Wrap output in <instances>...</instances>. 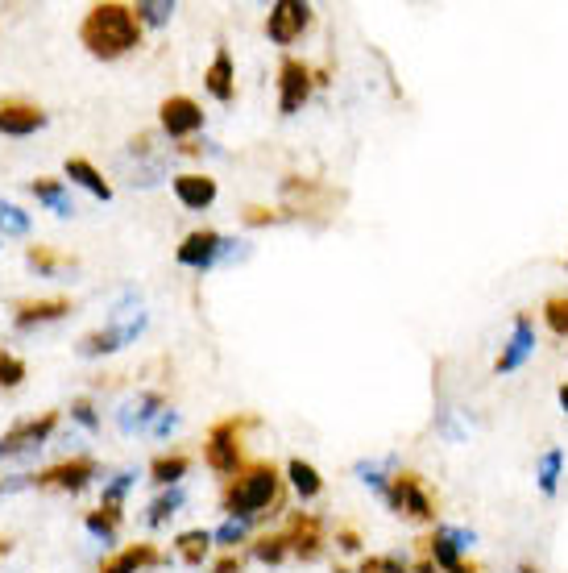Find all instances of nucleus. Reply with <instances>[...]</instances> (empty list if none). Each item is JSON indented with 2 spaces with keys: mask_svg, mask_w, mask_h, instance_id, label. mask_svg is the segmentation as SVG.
Instances as JSON below:
<instances>
[{
  "mask_svg": "<svg viewBox=\"0 0 568 573\" xmlns=\"http://www.w3.org/2000/svg\"><path fill=\"white\" fill-rule=\"evenodd\" d=\"M67 179H71V183H79L83 191H92V196H96V200H104V204L112 200V187H108V179H104V175L92 167L88 158H67Z\"/></svg>",
  "mask_w": 568,
  "mask_h": 573,
  "instance_id": "nucleus-21",
  "label": "nucleus"
},
{
  "mask_svg": "<svg viewBox=\"0 0 568 573\" xmlns=\"http://www.w3.org/2000/svg\"><path fill=\"white\" fill-rule=\"evenodd\" d=\"M531 353H535V320H531L527 312H519V316H515V329H510V341H506V349L498 353L494 370H498V374H515V370L527 366Z\"/></svg>",
  "mask_w": 568,
  "mask_h": 573,
  "instance_id": "nucleus-8",
  "label": "nucleus"
},
{
  "mask_svg": "<svg viewBox=\"0 0 568 573\" xmlns=\"http://www.w3.org/2000/svg\"><path fill=\"white\" fill-rule=\"evenodd\" d=\"M274 499H278V470L270 461H253L224 490V511H229V520H253Z\"/></svg>",
  "mask_w": 568,
  "mask_h": 573,
  "instance_id": "nucleus-2",
  "label": "nucleus"
},
{
  "mask_svg": "<svg viewBox=\"0 0 568 573\" xmlns=\"http://www.w3.org/2000/svg\"><path fill=\"white\" fill-rule=\"evenodd\" d=\"M141 329H146V316H133L129 324H108V329H96V333H88V337H83L79 341V353H83V358H100V353H117L121 345H129Z\"/></svg>",
  "mask_w": 568,
  "mask_h": 573,
  "instance_id": "nucleus-11",
  "label": "nucleus"
},
{
  "mask_svg": "<svg viewBox=\"0 0 568 573\" xmlns=\"http://www.w3.org/2000/svg\"><path fill=\"white\" fill-rule=\"evenodd\" d=\"M170 428H179V416H175V412H170V407H166V412L154 420V428H150V432H154V436H166Z\"/></svg>",
  "mask_w": 568,
  "mask_h": 573,
  "instance_id": "nucleus-40",
  "label": "nucleus"
},
{
  "mask_svg": "<svg viewBox=\"0 0 568 573\" xmlns=\"http://www.w3.org/2000/svg\"><path fill=\"white\" fill-rule=\"evenodd\" d=\"M137 482V474H117L108 486H104V507H121V499H125V490Z\"/></svg>",
  "mask_w": 568,
  "mask_h": 573,
  "instance_id": "nucleus-37",
  "label": "nucleus"
},
{
  "mask_svg": "<svg viewBox=\"0 0 568 573\" xmlns=\"http://www.w3.org/2000/svg\"><path fill=\"white\" fill-rule=\"evenodd\" d=\"M560 470H564V449H544V457H539L535 466V482H539V495H556L560 490Z\"/></svg>",
  "mask_w": 568,
  "mask_h": 573,
  "instance_id": "nucleus-24",
  "label": "nucleus"
},
{
  "mask_svg": "<svg viewBox=\"0 0 568 573\" xmlns=\"http://www.w3.org/2000/svg\"><path fill=\"white\" fill-rule=\"evenodd\" d=\"M54 424H59V412H46L38 420H25L17 428H9L5 436H0V457H13V453H30V449H42V441L54 432Z\"/></svg>",
  "mask_w": 568,
  "mask_h": 573,
  "instance_id": "nucleus-9",
  "label": "nucleus"
},
{
  "mask_svg": "<svg viewBox=\"0 0 568 573\" xmlns=\"http://www.w3.org/2000/svg\"><path fill=\"white\" fill-rule=\"evenodd\" d=\"M556 399H560V407H564V416H568V382H564V387L556 391Z\"/></svg>",
  "mask_w": 568,
  "mask_h": 573,
  "instance_id": "nucleus-45",
  "label": "nucleus"
},
{
  "mask_svg": "<svg viewBox=\"0 0 568 573\" xmlns=\"http://www.w3.org/2000/svg\"><path fill=\"white\" fill-rule=\"evenodd\" d=\"M191 470V457H183V453H162V457H154V466H150V482H158V486H179V478Z\"/></svg>",
  "mask_w": 568,
  "mask_h": 573,
  "instance_id": "nucleus-23",
  "label": "nucleus"
},
{
  "mask_svg": "<svg viewBox=\"0 0 568 573\" xmlns=\"http://www.w3.org/2000/svg\"><path fill=\"white\" fill-rule=\"evenodd\" d=\"M519 573H539V569L535 565H519Z\"/></svg>",
  "mask_w": 568,
  "mask_h": 573,
  "instance_id": "nucleus-46",
  "label": "nucleus"
},
{
  "mask_svg": "<svg viewBox=\"0 0 568 573\" xmlns=\"http://www.w3.org/2000/svg\"><path fill=\"white\" fill-rule=\"evenodd\" d=\"M386 507L411 524H436V503L419 474H394L390 490H386Z\"/></svg>",
  "mask_w": 568,
  "mask_h": 573,
  "instance_id": "nucleus-3",
  "label": "nucleus"
},
{
  "mask_svg": "<svg viewBox=\"0 0 568 573\" xmlns=\"http://www.w3.org/2000/svg\"><path fill=\"white\" fill-rule=\"evenodd\" d=\"M287 478H291V486H295V495H299V499H316L320 490H324L320 470L311 466V461H303V457H295L291 466H287Z\"/></svg>",
  "mask_w": 568,
  "mask_h": 573,
  "instance_id": "nucleus-22",
  "label": "nucleus"
},
{
  "mask_svg": "<svg viewBox=\"0 0 568 573\" xmlns=\"http://www.w3.org/2000/svg\"><path fill=\"white\" fill-rule=\"evenodd\" d=\"M307 25H311V5H303V0H278L266 17V34L278 46H291Z\"/></svg>",
  "mask_w": 568,
  "mask_h": 573,
  "instance_id": "nucleus-6",
  "label": "nucleus"
},
{
  "mask_svg": "<svg viewBox=\"0 0 568 573\" xmlns=\"http://www.w3.org/2000/svg\"><path fill=\"white\" fill-rule=\"evenodd\" d=\"M204 84H208V92L220 104H233V96H237V71H233V54L224 50V46L212 54V67L204 71Z\"/></svg>",
  "mask_w": 568,
  "mask_h": 573,
  "instance_id": "nucleus-17",
  "label": "nucleus"
},
{
  "mask_svg": "<svg viewBox=\"0 0 568 573\" xmlns=\"http://www.w3.org/2000/svg\"><path fill=\"white\" fill-rule=\"evenodd\" d=\"M204 457H208V466L224 478H233L245 470V457H241V420H220L208 436V445H204Z\"/></svg>",
  "mask_w": 568,
  "mask_h": 573,
  "instance_id": "nucleus-4",
  "label": "nucleus"
},
{
  "mask_svg": "<svg viewBox=\"0 0 568 573\" xmlns=\"http://www.w3.org/2000/svg\"><path fill=\"white\" fill-rule=\"evenodd\" d=\"M175 196H179V204L183 208H191V212H204V208H212L216 204V179H208V175H200V171H183V175H175Z\"/></svg>",
  "mask_w": 568,
  "mask_h": 573,
  "instance_id": "nucleus-16",
  "label": "nucleus"
},
{
  "mask_svg": "<svg viewBox=\"0 0 568 573\" xmlns=\"http://www.w3.org/2000/svg\"><path fill=\"white\" fill-rule=\"evenodd\" d=\"M25 262H30L38 275H54V270H67L71 266V258H59V254H50L46 245H30V250H25Z\"/></svg>",
  "mask_w": 568,
  "mask_h": 573,
  "instance_id": "nucleus-30",
  "label": "nucleus"
},
{
  "mask_svg": "<svg viewBox=\"0 0 568 573\" xmlns=\"http://www.w3.org/2000/svg\"><path fill=\"white\" fill-rule=\"evenodd\" d=\"M158 121H162V133H170V138H191V133L204 129V108L191 96H170L158 108Z\"/></svg>",
  "mask_w": 568,
  "mask_h": 573,
  "instance_id": "nucleus-7",
  "label": "nucleus"
},
{
  "mask_svg": "<svg viewBox=\"0 0 568 573\" xmlns=\"http://www.w3.org/2000/svg\"><path fill=\"white\" fill-rule=\"evenodd\" d=\"M245 536H249V520H229V524H220L212 532V540H220L224 549H233V544H241Z\"/></svg>",
  "mask_w": 568,
  "mask_h": 573,
  "instance_id": "nucleus-35",
  "label": "nucleus"
},
{
  "mask_svg": "<svg viewBox=\"0 0 568 573\" xmlns=\"http://www.w3.org/2000/svg\"><path fill=\"white\" fill-rule=\"evenodd\" d=\"M162 412H166V399L154 395V391H141L137 399H129V403L121 407L117 424H121V432H146V428H154V420H158Z\"/></svg>",
  "mask_w": 568,
  "mask_h": 573,
  "instance_id": "nucleus-15",
  "label": "nucleus"
},
{
  "mask_svg": "<svg viewBox=\"0 0 568 573\" xmlns=\"http://www.w3.org/2000/svg\"><path fill=\"white\" fill-rule=\"evenodd\" d=\"M291 553V544H287V536H282V532H274V536H262L258 544H253V557H258V561H266V565H278L282 557H287Z\"/></svg>",
  "mask_w": 568,
  "mask_h": 573,
  "instance_id": "nucleus-31",
  "label": "nucleus"
},
{
  "mask_svg": "<svg viewBox=\"0 0 568 573\" xmlns=\"http://www.w3.org/2000/svg\"><path fill=\"white\" fill-rule=\"evenodd\" d=\"M436 532L452 544V549H461V553H469L473 544H477V532H469V528H457V524H436Z\"/></svg>",
  "mask_w": 568,
  "mask_h": 573,
  "instance_id": "nucleus-34",
  "label": "nucleus"
},
{
  "mask_svg": "<svg viewBox=\"0 0 568 573\" xmlns=\"http://www.w3.org/2000/svg\"><path fill=\"white\" fill-rule=\"evenodd\" d=\"M175 258H179V266L208 270V266H216V262L224 258V237L212 233V229H195V233L183 237V245H179Z\"/></svg>",
  "mask_w": 568,
  "mask_h": 573,
  "instance_id": "nucleus-10",
  "label": "nucleus"
},
{
  "mask_svg": "<svg viewBox=\"0 0 568 573\" xmlns=\"http://www.w3.org/2000/svg\"><path fill=\"white\" fill-rule=\"evenodd\" d=\"M133 13H137L141 25H166L170 13H175V5H170V0H137Z\"/></svg>",
  "mask_w": 568,
  "mask_h": 573,
  "instance_id": "nucleus-32",
  "label": "nucleus"
},
{
  "mask_svg": "<svg viewBox=\"0 0 568 573\" xmlns=\"http://www.w3.org/2000/svg\"><path fill=\"white\" fill-rule=\"evenodd\" d=\"M21 378H25V366L17 358H9V353H0V387H17Z\"/></svg>",
  "mask_w": 568,
  "mask_h": 573,
  "instance_id": "nucleus-38",
  "label": "nucleus"
},
{
  "mask_svg": "<svg viewBox=\"0 0 568 573\" xmlns=\"http://www.w3.org/2000/svg\"><path fill=\"white\" fill-rule=\"evenodd\" d=\"M30 191H34V196H38L50 212H59V216H71V212H75V204H71V196L63 191V183H59V179H34V183H30Z\"/></svg>",
  "mask_w": 568,
  "mask_h": 573,
  "instance_id": "nucleus-25",
  "label": "nucleus"
},
{
  "mask_svg": "<svg viewBox=\"0 0 568 573\" xmlns=\"http://www.w3.org/2000/svg\"><path fill=\"white\" fill-rule=\"evenodd\" d=\"M287 544H291V553L295 557H303V561H316L320 557V549H324V528H320V520L316 515H303V511H295L291 515V524H287Z\"/></svg>",
  "mask_w": 568,
  "mask_h": 573,
  "instance_id": "nucleus-12",
  "label": "nucleus"
},
{
  "mask_svg": "<svg viewBox=\"0 0 568 573\" xmlns=\"http://www.w3.org/2000/svg\"><path fill=\"white\" fill-rule=\"evenodd\" d=\"M544 324H548L556 337H568V299L564 295H556V299H548V304H544Z\"/></svg>",
  "mask_w": 568,
  "mask_h": 573,
  "instance_id": "nucleus-33",
  "label": "nucleus"
},
{
  "mask_svg": "<svg viewBox=\"0 0 568 573\" xmlns=\"http://www.w3.org/2000/svg\"><path fill=\"white\" fill-rule=\"evenodd\" d=\"M79 38L88 46L96 59H121V54L137 50L141 42V21L133 13V5H117V0H108V5H92L88 17L79 25Z\"/></svg>",
  "mask_w": 568,
  "mask_h": 573,
  "instance_id": "nucleus-1",
  "label": "nucleus"
},
{
  "mask_svg": "<svg viewBox=\"0 0 568 573\" xmlns=\"http://www.w3.org/2000/svg\"><path fill=\"white\" fill-rule=\"evenodd\" d=\"M46 125V113L38 104H25V100H0V133L9 138H30L34 129Z\"/></svg>",
  "mask_w": 568,
  "mask_h": 573,
  "instance_id": "nucleus-14",
  "label": "nucleus"
},
{
  "mask_svg": "<svg viewBox=\"0 0 568 573\" xmlns=\"http://www.w3.org/2000/svg\"><path fill=\"white\" fill-rule=\"evenodd\" d=\"M311 67L307 63H299V59H282V67H278V113L282 117H295L299 108L307 104V96H311Z\"/></svg>",
  "mask_w": 568,
  "mask_h": 573,
  "instance_id": "nucleus-5",
  "label": "nucleus"
},
{
  "mask_svg": "<svg viewBox=\"0 0 568 573\" xmlns=\"http://www.w3.org/2000/svg\"><path fill=\"white\" fill-rule=\"evenodd\" d=\"M92 478H96V461H92V457H71V461H63V466H54V470L38 474V486L71 490V495H79V490L88 486Z\"/></svg>",
  "mask_w": 568,
  "mask_h": 573,
  "instance_id": "nucleus-13",
  "label": "nucleus"
},
{
  "mask_svg": "<svg viewBox=\"0 0 568 573\" xmlns=\"http://www.w3.org/2000/svg\"><path fill=\"white\" fill-rule=\"evenodd\" d=\"M71 416H75L83 428H92V432L100 428V416H96V407H92L88 399H75V403H71Z\"/></svg>",
  "mask_w": 568,
  "mask_h": 573,
  "instance_id": "nucleus-39",
  "label": "nucleus"
},
{
  "mask_svg": "<svg viewBox=\"0 0 568 573\" xmlns=\"http://www.w3.org/2000/svg\"><path fill=\"white\" fill-rule=\"evenodd\" d=\"M336 544H340L345 553H357V549H361V540H357V532H353V528H340V532H336Z\"/></svg>",
  "mask_w": 568,
  "mask_h": 573,
  "instance_id": "nucleus-41",
  "label": "nucleus"
},
{
  "mask_svg": "<svg viewBox=\"0 0 568 573\" xmlns=\"http://www.w3.org/2000/svg\"><path fill=\"white\" fill-rule=\"evenodd\" d=\"M179 507H183V490H179V486H170L162 499H154V503H150V511H146V524H150V528L166 524V520H170V515H175Z\"/></svg>",
  "mask_w": 568,
  "mask_h": 573,
  "instance_id": "nucleus-28",
  "label": "nucleus"
},
{
  "mask_svg": "<svg viewBox=\"0 0 568 573\" xmlns=\"http://www.w3.org/2000/svg\"><path fill=\"white\" fill-rule=\"evenodd\" d=\"M0 233H5V237H25V233H30V216H25L17 204L0 200Z\"/></svg>",
  "mask_w": 568,
  "mask_h": 573,
  "instance_id": "nucleus-29",
  "label": "nucleus"
},
{
  "mask_svg": "<svg viewBox=\"0 0 568 573\" xmlns=\"http://www.w3.org/2000/svg\"><path fill=\"white\" fill-rule=\"evenodd\" d=\"M117 524H121V507H104L100 503V511H88V532L96 540H104V544L117 540Z\"/></svg>",
  "mask_w": 568,
  "mask_h": 573,
  "instance_id": "nucleus-27",
  "label": "nucleus"
},
{
  "mask_svg": "<svg viewBox=\"0 0 568 573\" xmlns=\"http://www.w3.org/2000/svg\"><path fill=\"white\" fill-rule=\"evenodd\" d=\"M67 312H71L67 299H30V304L17 308V329H34V324L59 320V316H67Z\"/></svg>",
  "mask_w": 568,
  "mask_h": 573,
  "instance_id": "nucleus-20",
  "label": "nucleus"
},
{
  "mask_svg": "<svg viewBox=\"0 0 568 573\" xmlns=\"http://www.w3.org/2000/svg\"><path fill=\"white\" fill-rule=\"evenodd\" d=\"M175 544H179V557H183L187 565H204V557H208V549H212V532L191 528V532H183Z\"/></svg>",
  "mask_w": 568,
  "mask_h": 573,
  "instance_id": "nucleus-26",
  "label": "nucleus"
},
{
  "mask_svg": "<svg viewBox=\"0 0 568 573\" xmlns=\"http://www.w3.org/2000/svg\"><path fill=\"white\" fill-rule=\"evenodd\" d=\"M361 573H411L407 569V561L403 557H369V561H361Z\"/></svg>",
  "mask_w": 568,
  "mask_h": 573,
  "instance_id": "nucleus-36",
  "label": "nucleus"
},
{
  "mask_svg": "<svg viewBox=\"0 0 568 573\" xmlns=\"http://www.w3.org/2000/svg\"><path fill=\"white\" fill-rule=\"evenodd\" d=\"M423 544H428V561H432L440 573H477L473 565H465V553H461V549H452V544H448L440 532H432Z\"/></svg>",
  "mask_w": 568,
  "mask_h": 573,
  "instance_id": "nucleus-19",
  "label": "nucleus"
},
{
  "mask_svg": "<svg viewBox=\"0 0 568 573\" xmlns=\"http://www.w3.org/2000/svg\"><path fill=\"white\" fill-rule=\"evenodd\" d=\"M158 561H162V553L154 549V544H129L125 553H117L112 561H104L100 573H141V569H150V565H158Z\"/></svg>",
  "mask_w": 568,
  "mask_h": 573,
  "instance_id": "nucleus-18",
  "label": "nucleus"
},
{
  "mask_svg": "<svg viewBox=\"0 0 568 573\" xmlns=\"http://www.w3.org/2000/svg\"><path fill=\"white\" fill-rule=\"evenodd\" d=\"M245 221H249V225H266V221H278V216H274V212H266V208H249V212H245Z\"/></svg>",
  "mask_w": 568,
  "mask_h": 573,
  "instance_id": "nucleus-42",
  "label": "nucleus"
},
{
  "mask_svg": "<svg viewBox=\"0 0 568 573\" xmlns=\"http://www.w3.org/2000/svg\"><path fill=\"white\" fill-rule=\"evenodd\" d=\"M212 573H241V557H224V561H216Z\"/></svg>",
  "mask_w": 568,
  "mask_h": 573,
  "instance_id": "nucleus-43",
  "label": "nucleus"
},
{
  "mask_svg": "<svg viewBox=\"0 0 568 573\" xmlns=\"http://www.w3.org/2000/svg\"><path fill=\"white\" fill-rule=\"evenodd\" d=\"M415 573H440V569H436L428 557H423V561H415Z\"/></svg>",
  "mask_w": 568,
  "mask_h": 573,
  "instance_id": "nucleus-44",
  "label": "nucleus"
}]
</instances>
